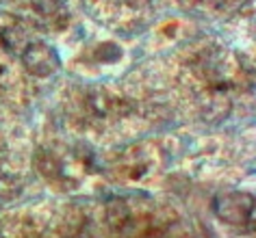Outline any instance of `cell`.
Listing matches in <instances>:
<instances>
[{
  "instance_id": "4",
  "label": "cell",
  "mask_w": 256,
  "mask_h": 238,
  "mask_svg": "<svg viewBox=\"0 0 256 238\" xmlns=\"http://www.w3.org/2000/svg\"><path fill=\"white\" fill-rule=\"evenodd\" d=\"M33 163H35V169L40 171V176L46 178V180H50V182H59V180H66V173H63L61 160L56 158L52 152L40 150V152L35 154Z\"/></svg>"
},
{
  "instance_id": "9",
  "label": "cell",
  "mask_w": 256,
  "mask_h": 238,
  "mask_svg": "<svg viewBox=\"0 0 256 238\" xmlns=\"http://www.w3.org/2000/svg\"><path fill=\"white\" fill-rule=\"evenodd\" d=\"M180 2H182V4H189V7H191V4H198V2H204V0H180Z\"/></svg>"
},
{
  "instance_id": "5",
  "label": "cell",
  "mask_w": 256,
  "mask_h": 238,
  "mask_svg": "<svg viewBox=\"0 0 256 238\" xmlns=\"http://www.w3.org/2000/svg\"><path fill=\"white\" fill-rule=\"evenodd\" d=\"M230 113V100L228 95L222 91V89H213L210 91V98L208 102L204 104V119L213 121V124H217V121L226 119Z\"/></svg>"
},
{
  "instance_id": "3",
  "label": "cell",
  "mask_w": 256,
  "mask_h": 238,
  "mask_svg": "<svg viewBox=\"0 0 256 238\" xmlns=\"http://www.w3.org/2000/svg\"><path fill=\"white\" fill-rule=\"evenodd\" d=\"M30 7L40 15V20L46 22L48 28H61L68 22V11L63 7V0H30Z\"/></svg>"
},
{
  "instance_id": "6",
  "label": "cell",
  "mask_w": 256,
  "mask_h": 238,
  "mask_svg": "<svg viewBox=\"0 0 256 238\" xmlns=\"http://www.w3.org/2000/svg\"><path fill=\"white\" fill-rule=\"evenodd\" d=\"M106 219L111 223V228L115 230H124L128 223H130V208L124 199H111L106 206Z\"/></svg>"
},
{
  "instance_id": "2",
  "label": "cell",
  "mask_w": 256,
  "mask_h": 238,
  "mask_svg": "<svg viewBox=\"0 0 256 238\" xmlns=\"http://www.w3.org/2000/svg\"><path fill=\"white\" fill-rule=\"evenodd\" d=\"M20 59L24 69L33 76H40V78L52 76L61 67V59L56 50L44 41H28L20 52Z\"/></svg>"
},
{
  "instance_id": "8",
  "label": "cell",
  "mask_w": 256,
  "mask_h": 238,
  "mask_svg": "<svg viewBox=\"0 0 256 238\" xmlns=\"http://www.w3.org/2000/svg\"><path fill=\"white\" fill-rule=\"evenodd\" d=\"M96 56H98L100 61H104V63L106 61H118L122 56V50L115 46V43H102V46L98 48V54Z\"/></svg>"
},
{
  "instance_id": "1",
  "label": "cell",
  "mask_w": 256,
  "mask_h": 238,
  "mask_svg": "<svg viewBox=\"0 0 256 238\" xmlns=\"http://www.w3.org/2000/svg\"><path fill=\"white\" fill-rule=\"evenodd\" d=\"M213 212L220 221L232 225L236 230H254V197L241 191L217 193L213 199Z\"/></svg>"
},
{
  "instance_id": "7",
  "label": "cell",
  "mask_w": 256,
  "mask_h": 238,
  "mask_svg": "<svg viewBox=\"0 0 256 238\" xmlns=\"http://www.w3.org/2000/svg\"><path fill=\"white\" fill-rule=\"evenodd\" d=\"M0 43H2V48L9 50V52H22L24 46L28 43V39H26V35H24L22 26L11 24V26L0 30Z\"/></svg>"
}]
</instances>
